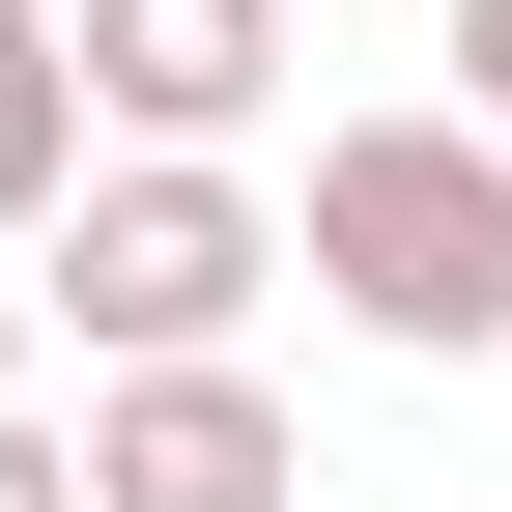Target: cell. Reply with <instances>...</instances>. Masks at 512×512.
Listing matches in <instances>:
<instances>
[{
  "mask_svg": "<svg viewBox=\"0 0 512 512\" xmlns=\"http://www.w3.org/2000/svg\"><path fill=\"white\" fill-rule=\"evenodd\" d=\"M313 285L399 370H484L512 342V143L484 114H342V143H313Z\"/></svg>",
  "mask_w": 512,
  "mask_h": 512,
  "instance_id": "1",
  "label": "cell"
},
{
  "mask_svg": "<svg viewBox=\"0 0 512 512\" xmlns=\"http://www.w3.org/2000/svg\"><path fill=\"white\" fill-rule=\"evenodd\" d=\"M256 285H285V200L200 171V143H114L86 200H57V342H86V370H228Z\"/></svg>",
  "mask_w": 512,
  "mask_h": 512,
  "instance_id": "2",
  "label": "cell"
},
{
  "mask_svg": "<svg viewBox=\"0 0 512 512\" xmlns=\"http://www.w3.org/2000/svg\"><path fill=\"white\" fill-rule=\"evenodd\" d=\"M86 512H313L256 342H228V370H86Z\"/></svg>",
  "mask_w": 512,
  "mask_h": 512,
  "instance_id": "3",
  "label": "cell"
},
{
  "mask_svg": "<svg viewBox=\"0 0 512 512\" xmlns=\"http://www.w3.org/2000/svg\"><path fill=\"white\" fill-rule=\"evenodd\" d=\"M57 29H86V114L114 143H256V114H285V0H57Z\"/></svg>",
  "mask_w": 512,
  "mask_h": 512,
  "instance_id": "4",
  "label": "cell"
},
{
  "mask_svg": "<svg viewBox=\"0 0 512 512\" xmlns=\"http://www.w3.org/2000/svg\"><path fill=\"white\" fill-rule=\"evenodd\" d=\"M57 200H86V29H57V0H0V256H29Z\"/></svg>",
  "mask_w": 512,
  "mask_h": 512,
  "instance_id": "5",
  "label": "cell"
},
{
  "mask_svg": "<svg viewBox=\"0 0 512 512\" xmlns=\"http://www.w3.org/2000/svg\"><path fill=\"white\" fill-rule=\"evenodd\" d=\"M0 512H86V427H29V399H0Z\"/></svg>",
  "mask_w": 512,
  "mask_h": 512,
  "instance_id": "6",
  "label": "cell"
},
{
  "mask_svg": "<svg viewBox=\"0 0 512 512\" xmlns=\"http://www.w3.org/2000/svg\"><path fill=\"white\" fill-rule=\"evenodd\" d=\"M456 114H484V143H512V0H456Z\"/></svg>",
  "mask_w": 512,
  "mask_h": 512,
  "instance_id": "7",
  "label": "cell"
},
{
  "mask_svg": "<svg viewBox=\"0 0 512 512\" xmlns=\"http://www.w3.org/2000/svg\"><path fill=\"white\" fill-rule=\"evenodd\" d=\"M29 313H57V285H0V399H29Z\"/></svg>",
  "mask_w": 512,
  "mask_h": 512,
  "instance_id": "8",
  "label": "cell"
}]
</instances>
